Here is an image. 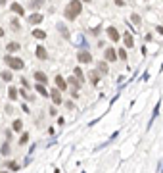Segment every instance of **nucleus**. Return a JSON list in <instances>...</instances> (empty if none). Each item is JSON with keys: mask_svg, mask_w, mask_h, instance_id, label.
<instances>
[{"mask_svg": "<svg viewBox=\"0 0 163 173\" xmlns=\"http://www.w3.org/2000/svg\"><path fill=\"white\" fill-rule=\"evenodd\" d=\"M106 60L108 62H115L117 60V52H115L113 48H106Z\"/></svg>", "mask_w": 163, "mask_h": 173, "instance_id": "11", "label": "nucleus"}, {"mask_svg": "<svg viewBox=\"0 0 163 173\" xmlns=\"http://www.w3.org/2000/svg\"><path fill=\"white\" fill-rule=\"evenodd\" d=\"M106 31H108V37H109V39H111V40H113V43H117V40L121 39V35H119V31H117V29H115V27H108Z\"/></svg>", "mask_w": 163, "mask_h": 173, "instance_id": "4", "label": "nucleus"}, {"mask_svg": "<svg viewBox=\"0 0 163 173\" xmlns=\"http://www.w3.org/2000/svg\"><path fill=\"white\" fill-rule=\"evenodd\" d=\"M58 31H61V33H64V37H69V33H67V29L64 27V25H60V27H58Z\"/></svg>", "mask_w": 163, "mask_h": 173, "instance_id": "29", "label": "nucleus"}, {"mask_svg": "<svg viewBox=\"0 0 163 173\" xmlns=\"http://www.w3.org/2000/svg\"><path fill=\"white\" fill-rule=\"evenodd\" d=\"M10 10H12V14H17V15H23L25 14L23 6H21V4H17V2H14L12 6H10Z\"/></svg>", "mask_w": 163, "mask_h": 173, "instance_id": "8", "label": "nucleus"}, {"mask_svg": "<svg viewBox=\"0 0 163 173\" xmlns=\"http://www.w3.org/2000/svg\"><path fill=\"white\" fill-rule=\"evenodd\" d=\"M4 62H6L8 67H10V69H14V71H21L23 67H25V64H23L21 58H15V56H10V54L4 58Z\"/></svg>", "mask_w": 163, "mask_h": 173, "instance_id": "2", "label": "nucleus"}, {"mask_svg": "<svg viewBox=\"0 0 163 173\" xmlns=\"http://www.w3.org/2000/svg\"><path fill=\"white\" fill-rule=\"evenodd\" d=\"M50 96H52V100H54L56 106H60V104H61V92L58 91V88H52V91H50Z\"/></svg>", "mask_w": 163, "mask_h": 173, "instance_id": "5", "label": "nucleus"}, {"mask_svg": "<svg viewBox=\"0 0 163 173\" xmlns=\"http://www.w3.org/2000/svg\"><path fill=\"white\" fill-rule=\"evenodd\" d=\"M56 87H58V91H60V92L67 88V83H65V79L61 75H56Z\"/></svg>", "mask_w": 163, "mask_h": 173, "instance_id": "6", "label": "nucleus"}, {"mask_svg": "<svg viewBox=\"0 0 163 173\" xmlns=\"http://www.w3.org/2000/svg\"><path fill=\"white\" fill-rule=\"evenodd\" d=\"M27 140H29V133H23V135H21V139H19V144H25Z\"/></svg>", "mask_w": 163, "mask_h": 173, "instance_id": "25", "label": "nucleus"}, {"mask_svg": "<svg viewBox=\"0 0 163 173\" xmlns=\"http://www.w3.org/2000/svg\"><path fill=\"white\" fill-rule=\"evenodd\" d=\"M4 4H6V0H0V6H4Z\"/></svg>", "mask_w": 163, "mask_h": 173, "instance_id": "33", "label": "nucleus"}, {"mask_svg": "<svg viewBox=\"0 0 163 173\" xmlns=\"http://www.w3.org/2000/svg\"><path fill=\"white\" fill-rule=\"evenodd\" d=\"M0 77H2V79L6 81V83H10V81L14 79V75H12V71H10V69H6V71H2V73H0Z\"/></svg>", "mask_w": 163, "mask_h": 173, "instance_id": "16", "label": "nucleus"}, {"mask_svg": "<svg viewBox=\"0 0 163 173\" xmlns=\"http://www.w3.org/2000/svg\"><path fill=\"white\" fill-rule=\"evenodd\" d=\"M35 79L39 81L40 85H46V83H48V77H46L42 71H36V73H35Z\"/></svg>", "mask_w": 163, "mask_h": 173, "instance_id": "12", "label": "nucleus"}, {"mask_svg": "<svg viewBox=\"0 0 163 173\" xmlns=\"http://www.w3.org/2000/svg\"><path fill=\"white\" fill-rule=\"evenodd\" d=\"M75 77H77L79 81H83V71L79 69V67H77V69H75Z\"/></svg>", "mask_w": 163, "mask_h": 173, "instance_id": "27", "label": "nucleus"}, {"mask_svg": "<svg viewBox=\"0 0 163 173\" xmlns=\"http://www.w3.org/2000/svg\"><path fill=\"white\" fill-rule=\"evenodd\" d=\"M65 83H69V85H73V87H75V88H73V91H79V88H81V81H79L77 79V77H69V81H65Z\"/></svg>", "mask_w": 163, "mask_h": 173, "instance_id": "15", "label": "nucleus"}, {"mask_svg": "<svg viewBox=\"0 0 163 173\" xmlns=\"http://www.w3.org/2000/svg\"><path fill=\"white\" fill-rule=\"evenodd\" d=\"M8 167H10L12 171H17V169H19V165L15 164V162H8Z\"/></svg>", "mask_w": 163, "mask_h": 173, "instance_id": "24", "label": "nucleus"}, {"mask_svg": "<svg viewBox=\"0 0 163 173\" xmlns=\"http://www.w3.org/2000/svg\"><path fill=\"white\" fill-rule=\"evenodd\" d=\"M2 37H4V29L0 27V39H2Z\"/></svg>", "mask_w": 163, "mask_h": 173, "instance_id": "32", "label": "nucleus"}, {"mask_svg": "<svg viewBox=\"0 0 163 173\" xmlns=\"http://www.w3.org/2000/svg\"><path fill=\"white\" fill-rule=\"evenodd\" d=\"M130 19H133V23H136V25H140V21H142L140 15H136V14H133V18H130Z\"/></svg>", "mask_w": 163, "mask_h": 173, "instance_id": "26", "label": "nucleus"}, {"mask_svg": "<svg viewBox=\"0 0 163 173\" xmlns=\"http://www.w3.org/2000/svg\"><path fill=\"white\" fill-rule=\"evenodd\" d=\"M44 4V0H31V4H29V8H33V10H36V8H40Z\"/></svg>", "mask_w": 163, "mask_h": 173, "instance_id": "20", "label": "nucleus"}, {"mask_svg": "<svg viewBox=\"0 0 163 173\" xmlns=\"http://www.w3.org/2000/svg\"><path fill=\"white\" fill-rule=\"evenodd\" d=\"M12 27H14V31H19V21L17 19H12Z\"/></svg>", "mask_w": 163, "mask_h": 173, "instance_id": "28", "label": "nucleus"}, {"mask_svg": "<svg viewBox=\"0 0 163 173\" xmlns=\"http://www.w3.org/2000/svg\"><path fill=\"white\" fill-rule=\"evenodd\" d=\"M81 10H83V4H81V0H71V2L65 6V10H64V15H65V19H69V21H73V19H75L77 15L81 14Z\"/></svg>", "mask_w": 163, "mask_h": 173, "instance_id": "1", "label": "nucleus"}, {"mask_svg": "<svg viewBox=\"0 0 163 173\" xmlns=\"http://www.w3.org/2000/svg\"><path fill=\"white\" fill-rule=\"evenodd\" d=\"M98 73L108 75V64H106V62H98Z\"/></svg>", "mask_w": 163, "mask_h": 173, "instance_id": "17", "label": "nucleus"}, {"mask_svg": "<svg viewBox=\"0 0 163 173\" xmlns=\"http://www.w3.org/2000/svg\"><path fill=\"white\" fill-rule=\"evenodd\" d=\"M35 91L40 94V96H48V91H46V87L44 85H40V83H36L35 85Z\"/></svg>", "mask_w": 163, "mask_h": 173, "instance_id": "14", "label": "nucleus"}, {"mask_svg": "<svg viewBox=\"0 0 163 173\" xmlns=\"http://www.w3.org/2000/svg\"><path fill=\"white\" fill-rule=\"evenodd\" d=\"M36 58H39V60H46V58H48V52H46L44 46H36Z\"/></svg>", "mask_w": 163, "mask_h": 173, "instance_id": "10", "label": "nucleus"}, {"mask_svg": "<svg viewBox=\"0 0 163 173\" xmlns=\"http://www.w3.org/2000/svg\"><path fill=\"white\" fill-rule=\"evenodd\" d=\"M12 129H14V131H21V129H23V121H19V119H15V121L12 123Z\"/></svg>", "mask_w": 163, "mask_h": 173, "instance_id": "21", "label": "nucleus"}, {"mask_svg": "<svg viewBox=\"0 0 163 173\" xmlns=\"http://www.w3.org/2000/svg\"><path fill=\"white\" fill-rule=\"evenodd\" d=\"M88 77H90V81L94 83V85L100 81V73H98V71H90V73H88Z\"/></svg>", "mask_w": 163, "mask_h": 173, "instance_id": "19", "label": "nucleus"}, {"mask_svg": "<svg viewBox=\"0 0 163 173\" xmlns=\"http://www.w3.org/2000/svg\"><path fill=\"white\" fill-rule=\"evenodd\" d=\"M83 2H90V0H83Z\"/></svg>", "mask_w": 163, "mask_h": 173, "instance_id": "34", "label": "nucleus"}, {"mask_svg": "<svg viewBox=\"0 0 163 173\" xmlns=\"http://www.w3.org/2000/svg\"><path fill=\"white\" fill-rule=\"evenodd\" d=\"M8 96L12 98V100H15V98H17V88H14V87H10L8 88Z\"/></svg>", "mask_w": 163, "mask_h": 173, "instance_id": "22", "label": "nucleus"}, {"mask_svg": "<svg viewBox=\"0 0 163 173\" xmlns=\"http://www.w3.org/2000/svg\"><path fill=\"white\" fill-rule=\"evenodd\" d=\"M42 19H44V15H42V14H33V15H29V23H31V25L40 23Z\"/></svg>", "mask_w": 163, "mask_h": 173, "instance_id": "9", "label": "nucleus"}, {"mask_svg": "<svg viewBox=\"0 0 163 173\" xmlns=\"http://www.w3.org/2000/svg\"><path fill=\"white\" fill-rule=\"evenodd\" d=\"M117 56L121 58V60H127V50H125V48H119V52H117Z\"/></svg>", "mask_w": 163, "mask_h": 173, "instance_id": "23", "label": "nucleus"}, {"mask_svg": "<svg viewBox=\"0 0 163 173\" xmlns=\"http://www.w3.org/2000/svg\"><path fill=\"white\" fill-rule=\"evenodd\" d=\"M155 29H157V33H161V35H163V27H155Z\"/></svg>", "mask_w": 163, "mask_h": 173, "instance_id": "31", "label": "nucleus"}, {"mask_svg": "<svg viewBox=\"0 0 163 173\" xmlns=\"http://www.w3.org/2000/svg\"><path fill=\"white\" fill-rule=\"evenodd\" d=\"M77 60L81 62V64H90V62H92V54L88 50H81L77 54Z\"/></svg>", "mask_w": 163, "mask_h": 173, "instance_id": "3", "label": "nucleus"}, {"mask_svg": "<svg viewBox=\"0 0 163 173\" xmlns=\"http://www.w3.org/2000/svg\"><path fill=\"white\" fill-rule=\"evenodd\" d=\"M2 154H10V146H8V144L2 146Z\"/></svg>", "mask_w": 163, "mask_h": 173, "instance_id": "30", "label": "nucleus"}, {"mask_svg": "<svg viewBox=\"0 0 163 173\" xmlns=\"http://www.w3.org/2000/svg\"><path fill=\"white\" fill-rule=\"evenodd\" d=\"M19 48H21V44H19V43H8L6 44V50L10 52V54H12V52H17Z\"/></svg>", "mask_w": 163, "mask_h": 173, "instance_id": "13", "label": "nucleus"}, {"mask_svg": "<svg viewBox=\"0 0 163 173\" xmlns=\"http://www.w3.org/2000/svg\"><path fill=\"white\" fill-rule=\"evenodd\" d=\"M33 37H35V39H40V40H42V39H46V33H44L42 29H35V31H33Z\"/></svg>", "mask_w": 163, "mask_h": 173, "instance_id": "18", "label": "nucleus"}, {"mask_svg": "<svg viewBox=\"0 0 163 173\" xmlns=\"http://www.w3.org/2000/svg\"><path fill=\"white\" fill-rule=\"evenodd\" d=\"M123 43H125V46H127V48H133V46H134L133 35H130V33H125V35H123Z\"/></svg>", "mask_w": 163, "mask_h": 173, "instance_id": "7", "label": "nucleus"}]
</instances>
